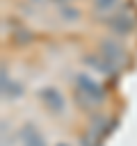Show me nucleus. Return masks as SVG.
Here are the masks:
<instances>
[{"label":"nucleus","instance_id":"nucleus-5","mask_svg":"<svg viewBox=\"0 0 137 146\" xmlns=\"http://www.w3.org/2000/svg\"><path fill=\"white\" fill-rule=\"evenodd\" d=\"M84 64L89 66V68H94V71H98V73H103V75H107V78H116L119 75V66H114L112 62H107L100 52L98 55H87L84 57Z\"/></svg>","mask_w":137,"mask_h":146},{"label":"nucleus","instance_id":"nucleus-6","mask_svg":"<svg viewBox=\"0 0 137 146\" xmlns=\"http://www.w3.org/2000/svg\"><path fill=\"white\" fill-rule=\"evenodd\" d=\"M21 141H23V146H48L46 144V139H43V135L34 128V125H23V130H21Z\"/></svg>","mask_w":137,"mask_h":146},{"label":"nucleus","instance_id":"nucleus-7","mask_svg":"<svg viewBox=\"0 0 137 146\" xmlns=\"http://www.w3.org/2000/svg\"><path fill=\"white\" fill-rule=\"evenodd\" d=\"M121 0H91V7H94V14L96 16H105L110 18L112 14H116Z\"/></svg>","mask_w":137,"mask_h":146},{"label":"nucleus","instance_id":"nucleus-4","mask_svg":"<svg viewBox=\"0 0 137 146\" xmlns=\"http://www.w3.org/2000/svg\"><path fill=\"white\" fill-rule=\"evenodd\" d=\"M39 100L46 105V110L50 114H64V110H66V100H64L62 91L55 87H43L39 91Z\"/></svg>","mask_w":137,"mask_h":146},{"label":"nucleus","instance_id":"nucleus-1","mask_svg":"<svg viewBox=\"0 0 137 146\" xmlns=\"http://www.w3.org/2000/svg\"><path fill=\"white\" fill-rule=\"evenodd\" d=\"M75 87H78V100L82 103V105H91V107H96V105H100V100L105 98V89H103V84L100 82H96L91 75H87V73H78V78H75Z\"/></svg>","mask_w":137,"mask_h":146},{"label":"nucleus","instance_id":"nucleus-9","mask_svg":"<svg viewBox=\"0 0 137 146\" xmlns=\"http://www.w3.org/2000/svg\"><path fill=\"white\" fill-rule=\"evenodd\" d=\"M59 18L64 21V23H78V18H80V9L75 7V5H62L59 7Z\"/></svg>","mask_w":137,"mask_h":146},{"label":"nucleus","instance_id":"nucleus-11","mask_svg":"<svg viewBox=\"0 0 137 146\" xmlns=\"http://www.w3.org/2000/svg\"><path fill=\"white\" fill-rule=\"evenodd\" d=\"M57 146H68V144H57Z\"/></svg>","mask_w":137,"mask_h":146},{"label":"nucleus","instance_id":"nucleus-3","mask_svg":"<svg viewBox=\"0 0 137 146\" xmlns=\"http://www.w3.org/2000/svg\"><path fill=\"white\" fill-rule=\"evenodd\" d=\"M105 25L114 32V36H126L135 30V16L130 11H119V14H112L110 18H105Z\"/></svg>","mask_w":137,"mask_h":146},{"label":"nucleus","instance_id":"nucleus-2","mask_svg":"<svg viewBox=\"0 0 137 146\" xmlns=\"http://www.w3.org/2000/svg\"><path fill=\"white\" fill-rule=\"evenodd\" d=\"M98 52H100L107 62H112L114 66H119V68H123V66L128 64V50H126V46H123L119 39H114V36L103 39V41L98 43Z\"/></svg>","mask_w":137,"mask_h":146},{"label":"nucleus","instance_id":"nucleus-10","mask_svg":"<svg viewBox=\"0 0 137 146\" xmlns=\"http://www.w3.org/2000/svg\"><path fill=\"white\" fill-rule=\"evenodd\" d=\"M82 146H98V139H96L94 135H89V139H87V141H84Z\"/></svg>","mask_w":137,"mask_h":146},{"label":"nucleus","instance_id":"nucleus-8","mask_svg":"<svg viewBox=\"0 0 137 146\" xmlns=\"http://www.w3.org/2000/svg\"><path fill=\"white\" fill-rule=\"evenodd\" d=\"M2 94L7 98H18L21 96V84L14 82L11 78H7V71H2Z\"/></svg>","mask_w":137,"mask_h":146}]
</instances>
